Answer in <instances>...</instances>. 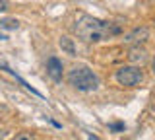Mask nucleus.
I'll return each instance as SVG.
<instances>
[{
  "instance_id": "1",
  "label": "nucleus",
  "mask_w": 155,
  "mask_h": 140,
  "mask_svg": "<svg viewBox=\"0 0 155 140\" xmlns=\"http://www.w3.org/2000/svg\"><path fill=\"white\" fill-rule=\"evenodd\" d=\"M74 33L87 43H101V41H107V39H113V37L120 35L122 27L118 23L93 18L89 14H80L74 22Z\"/></svg>"
},
{
  "instance_id": "2",
  "label": "nucleus",
  "mask_w": 155,
  "mask_h": 140,
  "mask_svg": "<svg viewBox=\"0 0 155 140\" xmlns=\"http://www.w3.org/2000/svg\"><path fill=\"white\" fill-rule=\"evenodd\" d=\"M66 82L74 90L84 91V94H87V91H95V90H99V86H101L99 76H97L87 64L72 66V68L68 70V74H66Z\"/></svg>"
},
{
  "instance_id": "3",
  "label": "nucleus",
  "mask_w": 155,
  "mask_h": 140,
  "mask_svg": "<svg viewBox=\"0 0 155 140\" xmlns=\"http://www.w3.org/2000/svg\"><path fill=\"white\" fill-rule=\"evenodd\" d=\"M114 80H116V84L122 86V88H138L143 82L142 66H134V64L120 66V68H116V72H114Z\"/></svg>"
},
{
  "instance_id": "4",
  "label": "nucleus",
  "mask_w": 155,
  "mask_h": 140,
  "mask_svg": "<svg viewBox=\"0 0 155 140\" xmlns=\"http://www.w3.org/2000/svg\"><path fill=\"white\" fill-rule=\"evenodd\" d=\"M149 39V27L147 26H138L134 29H130L128 33H124L122 43L130 47H142L145 41Z\"/></svg>"
},
{
  "instance_id": "5",
  "label": "nucleus",
  "mask_w": 155,
  "mask_h": 140,
  "mask_svg": "<svg viewBox=\"0 0 155 140\" xmlns=\"http://www.w3.org/2000/svg\"><path fill=\"white\" fill-rule=\"evenodd\" d=\"M47 74L52 82H62V76H64V64H62V60L56 59V56H48Z\"/></svg>"
},
{
  "instance_id": "6",
  "label": "nucleus",
  "mask_w": 155,
  "mask_h": 140,
  "mask_svg": "<svg viewBox=\"0 0 155 140\" xmlns=\"http://www.w3.org/2000/svg\"><path fill=\"white\" fill-rule=\"evenodd\" d=\"M126 59H128V64H134V66H142L147 62V51L143 47H130L128 53H126Z\"/></svg>"
},
{
  "instance_id": "7",
  "label": "nucleus",
  "mask_w": 155,
  "mask_h": 140,
  "mask_svg": "<svg viewBox=\"0 0 155 140\" xmlns=\"http://www.w3.org/2000/svg\"><path fill=\"white\" fill-rule=\"evenodd\" d=\"M58 45H60V49L64 51L66 55H70V56H76L78 49H76V43H74V39H72V37H68V35H62L60 39H58Z\"/></svg>"
},
{
  "instance_id": "8",
  "label": "nucleus",
  "mask_w": 155,
  "mask_h": 140,
  "mask_svg": "<svg viewBox=\"0 0 155 140\" xmlns=\"http://www.w3.org/2000/svg\"><path fill=\"white\" fill-rule=\"evenodd\" d=\"M19 27V22L16 18H4V20H0V29L2 31H14Z\"/></svg>"
},
{
  "instance_id": "9",
  "label": "nucleus",
  "mask_w": 155,
  "mask_h": 140,
  "mask_svg": "<svg viewBox=\"0 0 155 140\" xmlns=\"http://www.w3.org/2000/svg\"><path fill=\"white\" fill-rule=\"evenodd\" d=\"M12 140H35V134L29 132V130H19V132H16V136Z\"/></svg>"
},
{
  "instance_id": "10",
  "label": "nucleus",
  "mask_w": 155,
  "mask_h": 140,
  "mask_svg": "<svg viewBox=\"0 0 155 140\" xmlns=\"http://www.w3.org/2000/svg\"><path fill=\"white\" fill-rule=\"evenodd\" d=\"M109 128L114 130V132H120V130H124V123H113V125H109Z\"/></svg>"
},
{
  "instance_id": "11",
  "label": "nucleus",
  "mask_w": 155,
  "mask_h": 140,
  "mask_svg": "<svg viewBox=\"0 0 155 140\" xmlns=\"http://www.w3.org/2000/svg\"><path fill=\"white\" fill-rule=\"evenodd\" d=\"M10 8V4H8V0H0V12H6Z\"/></svg>"
},
{
  "instance_id": "12",
  "label": "nucleus",
  "mask_w": 155,
  "mask_h": 140,
  "mask_svg": "<svg viewBox=\"0 0 155 140\" xmlns=\"http://www.w3.org/2000/svg\"><path fill=\"white\" fill-rule=\"evenodd\" d=\"M8 39V33L6 31H2V29H0V41H6Z\"/></svg>"
},
{
  "instance_id": "13",
  "label": "nucleus",
  "mask_w": 155,
  "mask_h": 140,
  "mask_svg": "<svg viewBox=\"0 0 155 140\" xmlns=\"http://www.w3.org/2000/svg\"><path fill=\"white\" fill-rule=\"evenodd\" d=\"M8 136V130H4V128H0V140H4Z\"/></svg>"
},
{
  "instance_id": "14",
  "label": "nucleus",
  "mask_w": 155,
  "mask_h": 140,
  "mask_svg": "<svg viewBox=\"0 0 155 140\" xmlns=\"http://www.w3.org/2000/svg\"><path fill=\"white\" fill-rule=\"evenodd\" d=\"M4 113H6V107H4V105H0V117H2Z\"/></svg>"
},
{
  "instance_id": "15",
  "label": "nucleus",
  "mask_w": 155,
  "mask_h": 140,
  "mask_svg": "<svg viewBox=\"0 0 155 140\" xmlns=\"http://www.w3.org/2000/svg\"><path fill=\"white\" fill-rule=\"evenodd\" d=\"M87 138H89V140H101V138H97V136H93V134H87Z\"/></svg>"
},
{
  "instance_id": "16",
  "label": "nucleus",
  "mask_w": 155,
  "mask_h": 140,
  "mask_svg": "<svg viewBox=\"0 0 155 140\" xmlns=\"http://www.w3.org/2000/svg\"><path fill=\"white\" fill-rule=\"evenodd\" d=\"M151 70H153V74H155V56H153V60H151Z\"/></svg>"
}]
</instances>
